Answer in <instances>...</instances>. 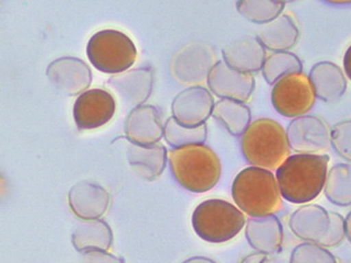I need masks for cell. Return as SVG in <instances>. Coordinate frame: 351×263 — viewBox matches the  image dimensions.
I'll return each instance as SVG.
<instances>
[{
    "mask_svg": "<svg viewBox=\"0 0 351 263\" xmlns=\"http://www.w3.org/2000/svg\"><path fill=\"white\" fill-rule=\"evenodd\" d=\"M328 155L295 154L276 170L280 195L291 203L313 201L321 193L328 175Z\"/></svg>",
    "mask_w": 351,
    "mask_h": 263,
    "instance_id": "1",
    "label": "cell"
},
{
    "mask_svg": "<svg viewBox=\"0 0 351 263\" xmlns=\"http://www.w3.org/2000/svg\"><path fill=\"white\" fill-rule=\"evenodd\" d=\"M232 198L241 211L252 218L267 217L283 209L278 180L265 168H244L237 175L231 186Z\"/></svg>",
    "mask_w": 351,
    "mask_h": 263,
    "instance_id": "2",
    "label": "cell"
},
{
    "mask_svg": "<svg viewBox=\"0 0 351 263\" xmlns=\"http://www.w3.org/2000/svg\"><path fill=\"white\" fill-rule=\"evenodd\" d=\"M174 179L192 193H205L219 181L221 164L217 155L205 145H192L168 152Z\"/></svg>",
    "mask_w": 351,
    "mask_h": 263,
    "instance_id": "3",
    "label": "cell"
},
{
    "mask_svg": "<svg viewBox=\"0 0 351 263\" xmlns=\"http://www.w3.org/2000/svg\"><path fill=\"white\" fill-rule=\"evenodd\" d=\"M241 147L247 162L265 170H278L290 155L287 133L269 118L251 123L242 136Z\"/></svg>",
    "mask_w": 351,
    "mask_h": 263,
    "instance_id": "4",
    "label": "cell"
},
{
    "mask_svg": "<svg viewBox=\"0 0 351 263\" xmlns=\"http://www.w3.org/2000/svg\"><path fill=\"white\" fill-rule=\"evenodd\" d=\"M289 227L301 240L325 249L339 247L346 237L345 218L317 204H307L293 212Z\"/></svg>",
    "mask_w": 351,
    "mask_h": 263,
    "instance_id": "5",
    "label": "cell"
},
{
    "mask_svg": "<svg viewBox=\"0 0 351 263\" xmlns=\"http://www.w3.org/2000/svg\"><path fill=\"white\" fill-rule=\"evenodd\" d=\"M245 223L244 214L226 200H205L192 214L194 231L207 242L223 243L231 240L242 231Z\"/></svg>",
    "mask_w": 351,
    "mask_h": 263,
    "instance_id": "6",
    "label": "cell"
},
{
    "mask_svg": "<svg viewBox=\"0 0 351 263\" xmlns=\"http://www.w3.org/2000/svg\"><path fill=\"white\" fill-rule=\"evenodd\" d=\"M87 56L98 71L117 75L127 72L134 64L137 50L132 39L125 33L103 30L90 38Z\"/></svg>",
    "mask_w": 351,
    "mask_h": 263,
    "instance_id": "7",
    "label": "cell"
},
{
    "mask_svg": "<svg viewBox=\"0 0 351 263\" xmlns=\"http://www.w3.org/2000/svg\"><path fill=\"white\" fill-rule=\"evenodd\" d=\"M315 99L313 84L303 73L282 78L271 92L272 105L287 118H298L307 114L315 105Z\"/></svg>",
    "mask_w": 351,
    "mask_h": 263,
    "instance_id": "8",
    "label": "cell"
},
{
    "mask_svg": "<svg viewBox=\"0 0 351 263\" xmlns=\"http://www.w3.org/2000/svg\"><path fill=\"white\" fill-rule=\"evenodd\" d=\"M217 62L213 47L205 42H191L172 60V75L180 84L199 86L208 80Z\"/></svg>",
    "mask_w": 351,
    "mask_h": 263,
    "instance_id": "9",
    "label": "cell"
},
{
    "mask_svg": "<svg viewBox=\"0 0 351 263\" xmlns=\"http://www.w3.org/2000/svg\"><path fill=\"white\" fill-rule=\"evenodd\" d=\"M290 149L299 154H317L328 149L331 131L323 119L313 115L294 118L288 125Z\"/></svg>",
    "mask_w": 351,
    "mask_h": 263,
    "instance_id": "10",
    "label": "cell"
},
{
    "mask_svg": "<svg viewBox=\"0 0 351 263\" xmlns=\"http://www.w3.org/2000/svg\"><path fill=\"white\" fill-rule=\"evenodd\" d=\"M106 86L114 92L123 108L132 111L144 105L152 93V66H141L111 76Z\"/></svg>",
    "mask_w": 351,
    "mask_h": 263,
    "instance_id": "11",
    "label": "cell"
},
{
    "mask_svg": "<svg viewBox=\"0 0 351 263\" xmlns=\"http://www.w3.org/2000/svg\"><path fill=\"white\" fill-rule=\"evenodd\" d=\"M117 111L114 97L101 89L88 90L74 103L73 117L80 129H95L107 125Z\"/></svg>",
    "mask_w": 351,
    "mask_h": 263,
    "instance_id": "12",
    "label": "cell"
},
{
    "mask_svg": "<svg viewBox=\"0 0 351 263\" xmlns=\"http://www.w3.org/2000/svg\"><path fill=\"white\" fill-rule=\"evenodd\" d=\"M47 77L55 89L66 96L82 95L92 84V72L84 60L60 57L49 64Z\"/></svg>",
    "mask_w": 351,
    "mask_h": 263,
    "instance_id": "13",
    "label": "cell"
},
{
    "mask_svg": "<svg viewBox=\"0 0 351 263\" xmlns=\"http://www.w3.org/2000/svg\"><path fill=\"white\" fill-rule=\"evenodd\" d=\"M213 96L203 86H190L178 93L172 101L173 118L189 129L205 125L215 108Z\"/></svg>",
    "mask_w": 351,
    "mask_h": 263,
    "instance_id": "14",
    "label": "cell"
},
{
    "mask_svg": "<svg viewBox=\"0 0 351 263\" xmlns=\"http://www.w3.org/2000/svg\"><path fill=\"white\" fill-rule=\"evenodd\" d=\"M207 84L210 91L217 97L243 103L250 99L256 88L252 74L233 70L223 60H219L213 66Z\"/></svg>",
    "mask_w": 351,
    "mask_h": 263,
    "instance_id": "15",
    "label": "cell"
},
{
    "mask_svg": "<svg viewBox=\"0 0 351 263\" xmlns=\"http://www.w3.org/2000/svg\"><path fill=\"white\" fill-rule=\"evenodd\" d=\"M109 192L93 182L84 181L74 184L68 194V201L72 213L82 221L101 219L110 205Z\"/></svg>",
    "mask_w": 351,
    "mask_h": 263,
    "instance_id": "16",
    "label": "cell"
},
{
    "mask_svg": "<svg viewBox=\"0 0 351 263\" xmlns=\"http://www.w3.org/2000/svg\"><path fill=\"white\" fill-rule=\"evenodd\" d=\"M123 132L129 142L134 145H153L160 143L165 133L160 110L153 105L135 108L125 118Z\"/></svg>",
    "mask_w": 351,
    "mask_h": 263,
    "instance_id": "17",
    "label": "cell"
},
{
    "mask_svg": "<svg viewBox=\"0 0 351 263\" xmlns=\"http://www.w3.org/2000/svg\"><path fill=\"white\" fill-rule=\"evenodd\" d=\"M223 62L241 73L258 72L266 60V50L256 37L244 36L227 45L221 51Z\"/></svg>",
    "mask_w": 351,
    "mask_h": 263,
    "instance_id": "18",
    "label": "cell"
},
{
    "mask_svg": "<svg viewBox=\"0 0 351 263\" xmlns=\"http://www.w3.org/2000/svg\"><path fill=\"white\" fill-rule=\"evenodd\" d=\"M245 234L250 247L261 254H276L283 247V227L276 215L251 218Z\"/></svg>",
    "mask_w": 351,
    "mask_h": 263,
    "instance_id": "19",
    "label": "cell"
},
{
    "mask_svg": "<svg viewBox=\"0 0 351 263\" xmlns=\"http://www.w3.org/2000/svg\"><path fill=\"white\" fill-rule=\"evenodd\" d=\"M125 155L135 173L149 181L160 177L168 160V151L162 143L138 145L129 142L125 149Z\"/></svg>",
    "mask_w": 351,
    "mask_h": 263,
    "instance_id": "20",
    "label": "cell"
},
{
    "mask_svg": "<svg viewBox=\"0 0 351 263\" xmlns=\"http://www.w3.org/2000/svg\"><path fill=\"white\" fill-rule=\"evenodd\" d=\"M308 77L313 84L315 96L323 101H335L346 92V78L340 66L333 62H317Z\"/></svg>",
    "mask_w": 351,
    "mask_h": 263,
    "instance_id": "21",
    "label": "cell"
},
{
    "mask_svg": "<svg viewBox=\"0 0 351 263\" xmlns=\"http://www.w3.org/2000/svg\"><path fill=\"white\" fill-rule=\"evenodd\" d=\"M300 31L293 18L287 14L261 27L256 38L265 49L274 52H287L297 45Z\"/></svg>",
    "mask_w": 351,
    "mask_h": 263,
    "instance_id": "22",
    "label": "cell"
},
{
    "mask_svg": "<svg viewBox=\"0 0 351 263\" xmlns=\"http://www.w3.org/2000/svg\"><path fill=\"white\" fill-rule=\"evenodd\" d=\"M72 245L80 254L92 251H108L113 245V233L106 221H82L72 233Z\"/></svg>",
    "mask_w": 351,
    "mask_h": 263,
    "instance_id": "23",
    "label": "cell"
},
{
    "mask_svg": "<svg viewBox=\"0 0 351 263\" xmlns=\"http://www.w3.org/2000/svg\"><path fill=\"white\" fill-rule=\"evenodd\" d=\"M213 116L219 121L233 136L244 135L251 125L250 109L243 102L221 99L213 108Z\"/></svg>",
    "mask_w": 351,
    "mask_h": 263,
    "instance_id": "24",
    "label": "cell"
},
{
    "mask_svg": "<svg viewBox=\"0 0 351 263\" xmlns=\"http://www.w3.org/2000/svg\"><path fill=\"white\" fill-rule=\"evenodd\" d=\"M325 196L339 207L351 205V164L333 166L327 175Z\"/></svg>",
    "mask_w": 351,
    "mask_h": 263,
    "instance_id": "25",
    "label": "cell"
},
{
    "mask_svg": "<svg viewBox=\"0 0 351 263\" xmlns=\"http://www.w3.org/2000/svg\"><path fill=\"white\" fill-rule=\"evenodd\" d=\"M285 5L278 0H242L237 1V10L247 21L267 25L280 16Z\"/></svg>",
    "mask_w": 351,
    "mask_h": 263,
    "instance_id": "26",
    "label": "cell"
},
{
    "mask_svg": "<svg viewBox=\"0 0 351 263\" xmlns=\"http://www.w3.org/2000/svg\"><path fill=\"white\" fill-rule=\"evenodd\" d=\"M302 70L303 64L297 55L290 52H278L266 58L262 72L267 84L274 86L285 76L302 73Z\"/></svg>",
    "mask_w": 351,
    "mask_h": 263,
    "instance_id": "27",
    "label": "cell"
},
{
    "mask_svg": "<svg viewBox=\"0 0 351 263\" xmlns=\"http://www.w3.org/2000/svg\"><path fill=\"white\" fill-rule=\"evenodd\" d=\"M207 125L189 129L182 127L173 117L165 123L164 137L172 149H180L192 145H204L207 140Z\"/></svg>",
    "mask_w": 351,
    "mask_h": 263,
    "instance_id": "28",
    "label": "cell"
},
{
    "mask_svg": "<svg viewBox=\"0 0 351 263\" xmlns=\"http://www.w3.org/2000/svg\"><path fill=\"white\" fill-rule=\"evenodd\" d=\"M289 263H338L335 257L325 247L304 242L292 251Z\"/></svg>",
    "mask_w": 351,
    "mask_h": 263,
    "instance_id": "29",
    "label": "cell"
},
{
    "mask_svg": "<svg viewBox=\"0 0 351 263\" xmlns=\"http://www.w3.org/2000/svg\"><path fill=\"white\" fill-rule=\"evenodd\" d=\"M331 145L337 154L351 164V119L341 121L332 127Z\"/></svg>",
    "mask_w": 351,
    "mask_h": 263,
    "instance_id": "30",
    "label": "cell"
},
{
    "mask_svg": "<svg viewBox=\"0 0 351 263\" xmlns=\"http://www.w3.org/2000/svg\"><path fill=\"white\" fill-rule=\"evenodd\" d=\"M78 263H125V259L105 251H92L82 254Z\"/></svg>",
    "mask_w": 351,
    "mask_h": 263,
    "instance_id": "31",
    "label": "cell"
},
{
    "mask_svg": "<svg viewBox=\"0 0 351 263\" xmlns=\"http://www.w3.org/2000/svg\"><path fill=\"white\" fill-rule=\"evenodd\" d=\"M268 255L261 254V253H254V254L248 255L245 257L240 263H264Z\"/></svg>",
    "mask_w": 351,
    "mask_h": 263,
    "instance_id": "32",
    "label": "cell"
},
{
    "mask_svg": "<svg viewBox=\"0 0 351 263\" xmlns=\"http://www.w3.org/2000/svg\"><path fill=\"white\" fill-rule=\"evenodd\" d=\"M344 70L346 72V75L351 80V46L349 47L344 56Z\"/></svg>",
    "mask_w": 351,
    "mask_h": 263,
    "instance_id": "33",
    "label": "cell"
},
{
    "mask_svg": "<svg viewBox=\"0 0 351 263\" xmlns=\"http://www.w3.org/2000/svg\"><path fill=\"white\" fill-rule=\"evenodd\" d=\"M182 263H217L213 261V259L207 258V257L195 256L191 257V258L187 259Z\"/></svg>",
    "mask_w": 351,
    "mask_h": 263,
    "instance_id": "34",
    "label": "cell"
},
{
    "mask_svg": "<svg viewBox=\"0 0 351 263\" xmlns=\"http://www.w3.org/2000/svg\"><path fill=\"white\" fill-rule=\"evenodd\" d=\"M345 229H346V237L351 243V212L345 218Z\"/></svg>",
    "mask_w": 351,
    "mask_h": 263,
    "instance_id": "35",
    "label": "cell"
}]
</instances>
